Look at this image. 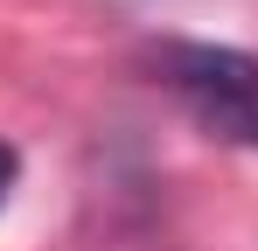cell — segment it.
<instances>
[{"label":"cell","instance_id":"obj_1","mask_svg":"<svg viewBox=\"0 0 258 251\" xmlns=\"http://www.w3.org/2000/svg\"><path fill=\"white\" fill-rule=\"evenodd\" d=\"M161 63H168V84L196 105V119L210 133L258 147V56L216 49V42H168Z\"/></svg>","mask_w":258,"mask_h":251},{"label":"cell","instance_id":"obj_2","mask_svg":"<svg viewBox=\"0 0 258 251\" xmlns=\"http://www.w3.org/2000/svg\"><path fill=\"white\" fill-rule=\"evenodd\" d=\"M14 181H21V154H14V147L0 140V203L14 196Z\"/></svg>","mask_w":258,"mask_h":251}]
</instances>
